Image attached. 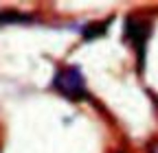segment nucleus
Here are the masks:
<instances>
[{
  "label": "nucleus",
  "mask_w": 158,
  "mask_h": 153,
  "mask_svg": "<svg viewBox=\"0 0 158 153\" xmlns=\"http://www.w3.org/2000/svg\"><path fill=\"white\" fill-rule=\"evenodd\" d=\"M152 35V22L143 15H127L125 18V42H130V46L136 53V61H138V70L143 72L145 68V57H147V42Z\"/></svg>",
  "instance_id": "f257e3e1"
},
{
  "label": "nucleus",
  "mask_w": 158,
  "mask_h": 153,
  "mask_svg": "<svg viewBox=\"0 0 158 153\" xmlns=\"http://www.w3.org/2000/svg\"><path fill=\"white\" fill-rule=\"evenodd\" d=\"M53 90L59 92L62 96L70 99V101H79V99H86L88 92H86V79H84V72L79 66H64L59 68L53 76Z\"/></svg>",
  "instance_id": "f03ea898"
},
{
  "label": "nucleus",
  "mask_w": 158,
  "mask_h": 153,
  "mask_svg": "<svg viewBox=\"0 0 158 153\" xmlns=\"http://www.w3.org/2000/svg\"><path fill=\"white\" fill-rule=\"evenodd\" d=\"M27 22H33V15L20 13V11H15V9L0 11V24H27Z\"/></svg>",
  "instance_id": "7ed1b4c3"
},
{
  "label": "nucleus",
  "mask_w": 158,
  "mask_h": 153,
  "mask_svg": "<svg viewBox=\"0 0 158 153\" xmlns=\"http://www.w3.org/2000/svg\"><path fill=\"white\" fill-rule=\"evenodd\" d=\"M112 22V18H108V20H103V22H92V24H86L84 29H81V33H84V40H94V37H99V35H103L106 31H108V24Z\"/></svg>",
  "instance_id": "20e7f679"
}]
</instances>
